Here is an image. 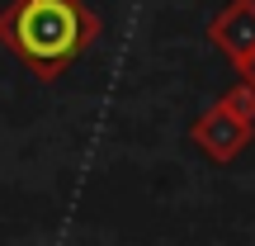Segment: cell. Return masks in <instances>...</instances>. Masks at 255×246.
Here are the masks:
<instances>
[{
	"instance_id": "1",
	"label": "cell",
	"mask_w": 255,
	"mask_h": 246,
	"mask_svg": "<svg viewBox=\"0 0 255 246\" xmlns=\"http://www.w3.org/2000/svg\"><path fill=\"white\" fill-rule=\"evenodd\" d=\"M0 43L38 76H57L85 43V9L76 0H14L0 14Z\"/></svg>"
}]
</instances>
